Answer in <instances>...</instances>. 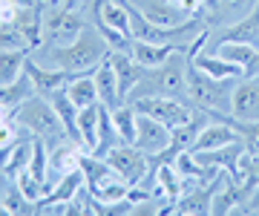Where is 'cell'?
Returning <instances> with one entry per match:
<instances>
[{
  "instance_id": "obj_11",
  "label": "cell",
  "mask_w": 259,
  "mask_h": 216,
  "mask_svg": "<svg viewBox=\"0 0 259 216\" xmlns=\"http://www.w3.org/2000/svg\"><path fill=\"white\" fill-rule=\"evenodd\" d=\"M87 26H90V23H87L81 15H75V9H69V6H61L58 12H52L47 18V35H49L52 44H58V47L72 44Z\"/></svg>"
},
{
  "instance_id": "obj_27",
  "label": "cell",
  "mask_w": 259,
  "mask_h": 216,
  "mask_svg": "<svg viewBox=\"0 0 259 216\" xmlns=\"http://www.w3.org/2000/svg\"><path fill=\"white\" fill-rule=\"evenodd\" d=\"M115 141H121L118 130H115V124H112V113L110 107H104L101 104V115H98V147L93 150V156H107V153L115 147ZM124 144V141H121Z\"/></svg>"
},
{
  "instance_id": "obj_12",
  "label": "cell",
  "mask_w": 259,
  "mask_h": 216,
  "mask_svg": "<svg viewBox=\"0 0 259 216\" xmlns=\"http://www.w3.org/2000/svg\"><path fill=\"white\" fill-rule=\"evenodd\" d=\"M110 64L112 69H115V78H118V95H121V101L127 98L136 87L147 78V66H141L136 58L130 55V52H118V49H110Z\"/></svg>"
},
{
  "instance_id": "obj_34",
  "label": "cell",
  "mask_w": 259,
  "mask_h": 216,
  "mask_svg": "<svg viewBox=\"0 0 259 216\" xmlns=\"http://www.w3.org/2000/svg\"><path fill=\"white\" fill-rule=\"evenodd\" d=\"M18 139H20L18 136V121H15L12 115L0 118V150H9Z\"/></svg>"
},
{
  "instance_id": "obj_40",
  "label": "cell",
  "mask_w": 259,
  "mask_h": 216,
  "mask_svg": "<svg viewBox=\"0 0 259 216\" xmlns=\"http://www.w3.org/2000/svg\"><path fill=\"white\" fill-rule=\"evenodd\" d=\"M6 115H9V113H6V110H3V107H0V118H6Z\"/></svg>"
},
{
  "instance_id": "obj_33",
  "label": "cell",
  "mask_w": 259,
  "mask_h": 216,
  "mask_svg": "<svg viewBox=\"0 0 259 216\" xmlns=\"http://www.w3.org/2000/svg\"><path fill=\"white\" fill-rule=\"evenodd\" d=\"M15 185H18L20 193H23V196H26L32 205H35L37 199L44 196V190H47V185H44V182H37V179L32 176L29 170H20L18 176H15Z\"/></svg>"
},
{
  "instance_id": "obj_38",
  "label": "cell",
  "mask_w": 259,
  "mask_h": 216,
  "mask_svg": "<svg viewBox=\"0 0 259 216\" xmlns=\"http://www.w3.org/2000/svg\"><path fill=\"white\" fill-rule=\"evenodd\" d=\"M245 3H248V0H222V6H228V9H239Z\"/></svg>"
},
{
  "instance_id": "obj_7",
  "label": "cell",
  "mask_w": 259,
  "mask_h": 216,
  "mask_svg": "<svg viewBox=\"0 0 259 216\" xmlns=\"http://www.w3.org/2000/svg\"><path fill=\"white\" fill-rule=\"evenodd\" d=\"M228 170H222L216 179H210L207 185H199L196 190L190 193H182V199H176V205L170 207H161L158 213H185V216H202V213H210V202H213V193L222 188Z\"/></svg>"
},
{
  "instance_id": "obj_22",
  "label": "cell",
  "mask_w": 259,
  "mask_h": 216,
  "mask_svg": "<svg viewBox=\"0 0 259 216\" xmlns=\"http://www.w3.org/2000/svg\"><path fill=\"white\" fill-rule=\"evenodd\" d=\"M225 40H233V44H259V3L250 9V15H245V18L239 20V23L222 29L219 44H225Z\"/></svg>"
},
{
  "instance_id": "obj_28",
  "label": "cell",
  "mask_w": 259,
  "mask_h": 216,
  "mask_svg": "<svg viewBox=\"0 0 259 216\" xmlns=\"http://www.w3.org/2000/svg\"><path fill=\"white\" fill-rule=\"evenodd\" d=\"M66 95L72 98V104L81 110V107H90V104H98L101 98H98V87H95V78L93 72H87V75L75 78L72 84L66 87Z\"/></svg>"
},
{
  "instance_id": "obj_26",
  "label": "cell",
  "mask_w": 259,
  "mask_h": 216,
  "mask_svg": "<svg viewBox=\"0 0 259 216\" xmlns=\"http://www.w3.org/2000/svg\"><path fill=\"white\" fill-rule=\"evenodd\" d=\"M144 15H147L153 23H158V26H179V23H185V12L179 9V0H153V3H147L144 6Z\"/></svg>"
},
{
  "instance_id": "obj_15",
  "label": "cell",
  "mask_w": 259,
  "mask_h": 216,
  "mask_svg": "<svg viewBox=\"0 0 259 216\" xmlns=\"http://www.w3.org/2000/svg\"><path fill=\"white\" fill-rule=\"evenodd\" d=\"M83 185H87V179H83V170L81 167L72 170V173H66L61 182H55V185L47 190V196H40L35 202V213H37V210H52L55 205H66L69 199L78 196V190H81Z\"/></svg>"
},
{
  "instance_id": "obj_24",
  "label": "cell",
  "mask_w": 259,
  "mask_h": 216,
  "mask_svg": "<svg viewBox=\"0 0 259 216\" xmlns=\"http://www.w3.org/2000/svg\"><path fill=\"white\" fill-rule=\"evenodd\" d=\"M98 115H101V104H90L78 110V133H81V147L87 153L98 147Z\"/></svg>"
},
{
  "instance_id": "obj_5",
  "label": "cell",
  "mask_w": 259,
  "mask_h": 216,
  "mask_svg": "<svg viewBox=\"0 0 259 216\" xmlns=\"http://www.w3.org/2000/svg\"><path fill=\"white\" fill-rule=\"evenodd\" d=\"M133 107L139 115H153L161 124H167L170 130L179 124H187L196 115L193 104L187 98H167V95H141L133 101Z\"/></svg>"
},
{
  "instance_id": "obj_20",
  "label": "cell",
  "mask_w": 259,
  "mask_h": 216,
  "mask_svg": "<svg viewBox=\"0 0 259 216\" xmlns=\"http://www.w3.org/2000/svg\"><path fill=\"white\" fill-rule=\"evenodd\" d=\"M182 47H187V44H147V40H133V52L130 55L136 58L141 66L156 69V66H161L167 58L173 55V52H179Z\"/></svg>"
},
{
  "instance_id": "obj_19",
  "label": "cell",
  "mask_w": 259,
  "mask_h": 216,
  "mask_svg": "<svg viewBox=\"0 0 259 216\" xmlns=\"http://www.w3.org/2000/svg\"><path fill=\"white\" fill-rule=\"evenodd\" d=\"M93 78H95V87H98V98H101L104 107H121V95H118V78H115V69H112L110 58H104L101 64L93 69Z\"/></svg>"
},
{
  "instance_id": "obj_13",
  "label": "cell",
  "mask_w": 259,
  "mask_h": 216,
  "mask_svg": "<svg viewBox=\"0 0 259 216\" xmlns=\"http://www.w3.org/2000/svg\"><path fill=\"white\" fill-rule=\"evenodd\" d=\"M26 69V75L32 78V84H35V93L37 95H52L55 90H66V87L72 84L75 78L87 75V72H69V69H47V66H37L35 61H29L23 64Z\"/></svg>"
},
{
  "instance_id": "obj_30",
  "label": "cell",
  "mask_w": 259,
  "mask_h": 216,
  "mask_svg": "<svg viewBox=\"0 0 259 216\" xmlns=\"http://www.w3.org/2000/svg\"><path fill=\"white\" fill-rule=\"evenodd\" d=\"M110 113H112V124H115L121 141H124V144H133V141H136V118H139L136 107H133V104H121V107H115Z\"/></svg>"
},
{
  "instance_id": "obj_39",
  "label": "cell",
  "mask_w": 259,
  "mask_h": 216,
  "mask_svg": "<svg viewBox=\"0 0 259 216\" xmlns=\"http://www.w3.org/2000/svg\"><path fill=\"white\" fill-rule=\"evenodd\" d=\"M64 6H69V9H75V6H78V0H66Z\"/></svg>"
},
{
  "instance_id": "obj_6",
  "label": "cell",
  "mask_w": 259,
  "mask_h": 216,
  "mask_svg": "<svg viewBox=\"0 0 259 216\" xmlns=\"http://www.w3.org/2000/svg\"><path fill=\"white\" fill-rule=\"evenodd\" d=\"M104 159L110 161V167L115 170L127 185H144V179L150 176V156L144 150H139L136 144L112 147Z\"/></svg>"
},
{
  "instance_id": "obj_37",
  "label": "cell",
  "mask_w": 259,
  "mask_h": 216,
  "mask_svg": "<svg viewBox=\"0 0 259 216\" xmlns=\"http://www.w3.org/2000/svg\"><path fill=\"white\" fill-rule=\"evenodd\" d=\"M9 190V176H6V170L0 167V199H3V193Z\"/></svg>"
},
{
  "instance_id": "obj_4",
  "label": "cell",
  "mask_w": 259,
  "mask_h": 216,
  "mask_svg": "<svg viewBox=\"0 0 259 216\" xmlns=\"http://www.w3.org/2000/svg\"><path fill=\"white\" fill-rule=\"evenodd\" d=\"M139 87H150V95H167V98H185L187 95V47L167 58L161 66L150 69L147 78ZM136 87V90H139Z\"/></svg>"
},
{
  "instance_id": "obj_29",
  "label": "cell",
  "mask_w": 259,
  "mask_h": 216,
  "mask_svg": "<svg viewBox=\"0 0 259 216\" xmlns=\"http://www.w3.org/2000/svg\"><path fill=\"white\" fill-rule=\"evenodd\" d=\"M29 49H6L0 52V84H12L23 75V64H26Z\"/></svg>"
},
{
  "instance_id": "obj_2",
  "label": "cell",
  "mask_w": 259,
  "mask_h": 216,
  "mask_svg": "<svg viewBox=\"0 0 259 216\" xmlns=\"http://www.w3.org/2000/svg\"><path fill=\"white\" fill-rule=\"evenodd\" d=\"M12 118L18 121V127L29 130L37 139H44L47 147H52L61 139H66V127H64L61 115H58V110L52 107V101H49L47 95H37V93L29 95L26 101L12 113Z\"/></svg>"
},
{
  "instance_id": "obj_14",
  "label": "cell",
  "mask_w": 259,
  "mask_h": 216,
  "mask_svg": "<svg viewBox=\"0 0 259 216\" xmlns=\"http://www.w3.org/2000/svg\"><path fill=\"white\" fill-rule=\"evenodd\" d=\"M199 164H207V167H222L228 170V176L233 182H239V159L245 156V141H231L225 147H216V150H204V153H193Z\"/></svg>"
},
{
  "instance_id": "obj_3",
  "label": "cell",
  "mask_w": 259,
  "mask_h": 216,
  "mask_svg": "<svg viewBox=\"0 0 259 216\" xmlns=\"http://www.w3.org/2000/svg\"><path fill=\"white\" fill-rule=\"evenodd\" d=\"M228 81H236V78H228ZM228 81H219V78L202 72L187 58V101L193 107L231 113V87H228Z\"/></svg>"
},
{
  "instance_id": "obj_23",
  "label": "cell",
  "mask_w": 259,
  "mask_h": 216,
  "mask_svg": "<svg viewBox=\"0 0 259 216\" xmlns=\"http://www.w3.org/2000/svg\"><path fill=\"white\" fill-rule=\"evenodd\" d=\"M29 95H35V84H32V78L26 75V69H23V75H20L18 81H12V84H0V107L12 115L20 104L26 101Z\"/></svg>"
},
{
  "instance_id": "obj_16",
  "label": "cell",
  "mask_w": 259,
  "mask_h": 216,
  "mask_svg": "<svg viewBox=\"0 0 259 216\" xmlns=\"http://www.w3.org/2000/svg\"><path fill=\"white\" fill-rule=\"evenodd\" d=\"M216 55L225 58V61H233V64L242 66V78L259 75V49L253 44H233V40H225L216 47Z\"/></svg>"
},
{
  "instance_id": "obj_36",
  "label": "cell",
  "mask_w": 259,
  "mask_h": 216,
  "mask_svg": "<svg viewBox=\"0 0 259 216\" xmlns=\"http://www.w3.org/2000/svg\"><path fill=\"white\" fill-rule=\"evenodd\" d=\"M202 9H207L213 18H216V12L222 9V0H202Z\"/></svg>"
},
{
  "instance_id": "obj_21",
  "label": "cell",
  "mask_w": 259,
  "mask_h": 216,
  "mask_svg": "<svg viewBox=\"0 0 259 216\" xmlns=\"http://www.w3.org/2000/svg\"><path fill=\"white\" fill-rule=\"evenodd\" d=\"M44 0H35V3H26L23 9L18 12V18H15V23H18V29L26 35L29 47L37 49L40 44H44V38H40V23H44Z\"/></svg>"
},
{
  "instance_id": "obj_8",
  "label": "cell",
  "mask_w": 259,
  "mask_h": 216,
  "mask_svg": "<svg viewBox=\"0 0 259 216\" xmlns=\"http://www.w3.org/2000/svg\"><path fill=\"white\" fill-rule=\"evenodd\" d=\"M83 153L87 150H83L78 141L69 139V136L49 147V188H52L55 182H61L66 173H72V170L81 167V156Z\"/></svg>"
},
{
  "instance_id": "obj_1",
  "label": "cell",
  "mask_w": 259,
  "mask_h": 216,
  "mask_svg": "<svg viewBox=\"0 0 259 216\" xmlns=\"http://www.w3.org/2000/svg\"><path fill=\"white\" fill-rule=\"evenodd\" d=\"M110 44L95 26H87L72 40L64 47H52L49 49V61L58 69H69V72H93L95 66L101 64L104 58L110 55Z\"/></svg>"
},
{
  "instance_id": "obj_18",
  "label": "cell",
  "mask_w": 259,
  "mask_h": 216,
  "mask_svg": "<svg viewBox=\"0 0 259 216\" xmlns=\"http://www.w3.org/2000/svg\"><path fill=\"white\" fill-rule=\"evenodd\" d=\"M231 141H242V136L233 127L222 121H213V124H204L202 133L196 136L193 147L190 153H204V150H216V147H225V144H231Z\"/></svg>"
},
{
  "instance_id": "obj_17",
  "label": "cell",
  "mask_w": 259,
  "mask_h": 216,
  "mask_svg": "<svg viewBox=\"0 0 259 216\" xmlns=\"http://www.w3.org/2000/svg\"><path fill=\"white\" fill-rule=\"evenodd\" d=\"M253 196L242 182H228V185H222V188L213 193V202H210V213L213 216H225V213H233V210H239L248 199Z\"/></svg>"
},
{
  "instance_id": "obj_10",
  "label": "cell",
  "mask_w": 259,
  "mask_h": 216,
  "mask_svg": "<svg viewBox=\"0 0 259 216\" xmlns=\"http://www.w3.org/2000/svg\"><path fill=\"white\" fill-rule=\"evenodd\" d=\"M231 115L239 121H259V75L242 78L231 90Z\"/></svg>"
},
{
  "instance_id": "obj_25",
  "label": "cell",
  "mask_w": 259,
  "mask_h": 216,
  "mask_svg": "<svg viewBox=\"0 0 259 216\" xmlns=\"http://www.w3.org/2000/svg\"><path fill=\"white\" fill-rule=\"evenodd\" d=\"M32 150H35V136H32V139H18L15 141L9 150H6V161H3L6 176L15 179L20 170H26L29 161H32Z\"/></svg>"
},
{
  "instance_id": "obj_35",
  "label": "cell",
  "mask_w": 259,
  "mask_h": 216,
  "mask_svg": "<svg viewBox=\"0 0 259 216\" xmlns=\"http://www.w3.org/2000/svg\"><path fill=\"white\" fill-rule=\"evenodd\" d=\"M179 9L185 15H196V12H202V0H179Z\"/></svg>"
},
{
  "instance_id": "obj_9",
  "label": "cell",
  "mask_w": 259,
  "mask_h": 216,
  "mask_svg": "<svg viewBox=\"0 0 259 216\" xmlns=\"http://www.w3.org/2000/svg\"><path fill=\"white\" fill-rule=\"evenodd\" d=\"M139 150H144L147 156H158L167 150L170 144V127L161 124L153 115H139L136 118V141H133Z\"/></svg>"
},
{
  "instance_id": "obj_31",
  "label": "cell",
  "mask_w": 259,
  "mask_h": 216,
  "mask_svg": "<svg viewBox=\"0 0 259 216\" xmlns=\"http://www.w3.org/2000/svg\"><path fill=\"white\" fill-rule=\"evenodd\" d=\"M239 182L253 193L259 188V153H248L239 159Z\"/></svg>"
},
{
  "instance_id": "obj_32",
  "label": "cell",
  "mask_w": 259,
  "mask_h": 216,
  "mask_svg": "<svg viewBox=\"0 0 259 216\" xmlns=\"http://www.w3.org/2000/svg\"><path fill=\"white\" fill-rule=\"evenodd\" d=\"M6 49H32L26 35L18 29V23H0V52Z\"/></svg>"
}]
</instances>
